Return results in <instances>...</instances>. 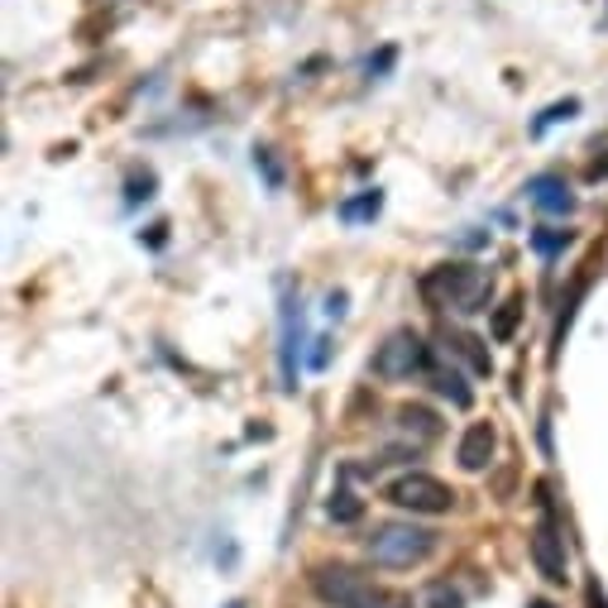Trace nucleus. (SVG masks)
I'll list each match as a JSON object with an SVG mask.
<instances>
[{
    "mask_svg": "<svg viewBox=\"0 0 608 608\" xmlns=\"http://www.w3.org/2000/svg\"><path fill=\"white\" fill-rule=\"evenodd\" d=\"M226 608H244V604H226Z\"/></svg>",
    "mask_w": 608,
    "mask_h": 608,
    "instance_id": "obj_23",
    "label": "nucleus"
},
{
    "mask_svg": "<svg viewBox=\"0 0 608 608\" xmlns=\"http://www.w3.org/2000/svg\"><path fill=\"white\" fill-rule=\"evenodd\" d=\"M297 340H302V326H297V302L287 297L283 302V388L293 394L297 388Z\"/></svg>",
    "mask_w": 608,
    "mask_h": 608,
    "instance_id": "obj_8",
    "label": "nucleus"
},
{
    "mask_svg": "<svg viewBox=\"0 0 608 608\" xmlns=\"http://www.w3.org/2000/svg\"><path fill=\"white\" fill-rule=\"evenodd\" d=\"M394 608H412V604H394Z\"/></svg>",
    "mask_w": 608,
    "mask_h": 608,
    "instance_id": "obj_22",
    "label": "nucleus"
},
{
    "mask_svg": "<svg viewBox=\"0 0 608 608\" xmlns=\"http://www.w3.org/2000/svg\"><path fill=\"white\" fill-rule=\"evenodd\" d=\"M326 513L336 517V523H359V513H365V509H359V499H355V494H336Z\"/></svg>",
    "mask_w": 608,
    "mask_h": 608,
    "instance_id": "obj_12",
    "label": "nucleus"
},
{
    "mask_svg": "<svg viewBox=\"0 0 608 608\" xmlns=\"http://www.w3.org/2000/svg\"><path fill=\"white\" fill-rule=\"evenodd\" d=\"M513 326H517V302H503L499 316H494V340H509Z\"/></svg>",
    "mask_w": 608,
    "mask_h": 608,
    "instance_id": "obj_15",
    "label": "nucleus"
},
{
    "mask_svg": "<svg viewBox=\"0 0 608 608\" xmlns=\"http://www.w3.org/2000/svg\"><path fill=\"white\" fill-rule=\"evenodd\" d=\"M431 546H437V537H431L427 527L384 523L369 537V560H374V566H384V570H412V566H422V560L431 556Z\"/></svg>",
    "mask_w": 608,
    "mask_h": 608,
    "instance_id": "obj_1",
    "label": "nucleus"
},
{
    "mask_svg": "<svg viewBox=\"0 0 608 608\" xmlns=\"http://www.w3.org/2000/svg\"><path fill=\"white\" fill-rule=\"evenodd\" d=\"M437 394L451 398L455 408H470V388L460 384V374H437Z\"/></svg>",
    "mask_w": 608,
    "mask_h": 608,
    "instance_id": "obj_11",
    "label": "nucleus"
},
{
    "mask_svg": "<svg viewBox=\"0 0 608 608\" xmlns=\"http://www.w3.org/2000/svg\"><path fill=\"white\" fill-rule=\"evenodd\" d=\"M460 604H465V599H460V589L445 585V580L427 589V608H460Z\"/></svg>",
    "mask_w": 608,
    "mask_h": 608,
    "instance_id": "obj_14",
    "label": "nucleus"
},
{
    "mask_svg": "<svg viewBox=\"0 0 608 608\" xmlns=\"http://www.w3.org/2000/svg\"><path fill=\"white\" fill-rule=\"evenodd\" d=\"M398 427H402V437H412V445H427V441H437V412H427V408H402L398 412Z\"/></svg>",
    "mask_w": 608,
    "mask_h": 608,
    "instance_id": "obj_10",
    "label": "nucleus"
},
{
    "mask_svg": "<svg viewBox=\"0 0 608 608\" xmlns=\"http://www.w3.org/2000/svg\"><path fill=\"white\" fill-rule=\"evenodd\" d=\"M532 560H537V570H542L552 585L566 580V546H560L552 517H542L537 532H532Z\"/></svg>",
    "mask_w": 608,
    "mask_h": 608,
    "instance_id": "obj_6",
    "label": "nucleus"
},
{
    "mask_svg": "<svg viewBox=\"0 0 608 608\" xmlns=\"http://www.w3.org/2000/svg\"><path fill=\"white\" fill-rule=\"evenodd\" d=\"M489 460H494V427H489V422H474L465 437H460V465L480 474Z\"/></svg>",
    "mask_w": 608,
    "mask_h": 608,
    "instance_id": "obj_7",
    "label": "nucleus"
},
{
    "mask_svg": "<svg viewBox=\"0 0 608 608\" xmlns=\"http://www.w3.org/2000/svg\"><path fill=\"white\" fill-rule=\"evenodd\" d=\"M527 197H532V207H542V211H552V216H566L575 207L570 187L560 182V178H532L527 182Z\"/></svg>",
    "mask_w": 608,
    "mask_h": 608,
    "instance_id": "obj_9",
    "label": "nucleus"
},
{
    "mask_svg": "<svg viewBox=\"0 0 608 608\" xmlns=\"http://www.w3.org/2000/svg\"><path fill=\"white\" fill-rule=\"evenodd\" d=\"M312 589L331 608H355L359 599L369 595V580H365V575H355L350 566H316L312 570Z\"/></svg>",
    "mask_w": 608,
    "mask_h": 608,
    "instance_id": "obj_5",
    "label": "nucleus"
},
{
    "mask_svg": "<svg viewBox=\"0 0 608 608\" xmlns=\"http://www.w3.org/2000/svg\"><path fill=\"white\" fill-rule=\"evenodd\" d=\"M422 293H427L431 302H437V307L480 312V302H484V293H489V283H484V273H480V269H470V264H441V269H431V273H427Z\"/></svg>",
    "mask_w": 608,
    "mask_h": 608,
    "instance_id": "obj_2",
    "label": "nucleus"
},
{
    "mask_svg": "<svg viewBox=\"0 0 608 608\" xmlns=\"http://www.w3.org/2000/svg\"><path fill=\"white\" fill-rule=\"evenodd\" d=\"M560 244H566V235H537V250H542V254H552V250H560Z\"/></svg>",
    "mask_w": 608,
    "mask_h": 608,
    "instance_id": "obj_19",
    "label": "nucleus"
},
{
    "mask_svg": "<svg viewBox=\"0 0 608 608\" xmlns=\"http://www.w3.org/2000/svg\"><path fill=\"white\" fill-rule=\"evenodd\" d=\"M427 365H431V355L417 331H394L379 345V355H374V374L379 379H412V374H427Z\"/></svg>",
    "mask_w": 608,
    "mask_h": 608,
    "instance_id": "obj_4",
    "label": "nucleus"
},
{
    "mask_svg": "<svg viewBox=\"0 0 608 608\" xmlns=\"http://www.w3.org/2000/svg\"><path fill=\"white\" fill-rule=\"evenodd\" d=\"M575 111H580V101H560V106H552V111H546V115H542V120H537V135H542V129H546V125H560V120H570V115H575Z\"/></svg>",
    "mask_w": 608,
    "mask_h": 608,
    "instance_id": "obj_16",
    "label": "nucleus"
},
{
    "mask_svg": "<svg viewBox=\"0 0 608 608\" xmlns=\"http://www.w3.org/2000/svg\"><path fill=\"white\" fill-rule=\"evenodd\" d=\"M527 608H552V604H546V599H532V604H527Z\"/></svg>",
    "mask_w": 608,
    "mask_h": 608,
    "instance_id": "obj_21",
    "label": "nucleus"
},
{
    "mask_svg": "<svg viewBox=\"0 0 608 608\" xmlns=\"http://www.w3.org/2000/svg\"><path fill=\"white\" fill-rule=\"evenodd\" d=\"M374 211H379V192H369L365 201H345V207H340L345 221H355V216H374Z\"/></svg>",
    "mask_w": 608,
    "mask_h": 608,
    "instance_id": "obj_17",
    "label": "nucleus"
},
{
    "mask_svg": "<svg viewBox=\"0 0 608 608\" xmlns=\"http://www.w3.org/2000/svg\"><path fill=\"white\" fill-rule=\"evenodd\" d=\"M254 164H259V168H264V178H269V187H283V172H279V164H273V158H269V149H259V154H254Z\"/></svg>",
    "mask_w": 608,
    "mask_h": 608,
    "instance_id": "obj_18",
    "label": "nucleus"
},
{
    "mask_svg": "<svg viewBox=\"0 0 608 608\" xmlns=\"http://www.w3.org/2000/svg\"><path fill=\"white\" fill-rule=\"evenodd\" d=\"M384 499L394 503V509L427 513V517H437V513H451V503H455V494H451V489H445L441 480H431V474H422V470H412V474H398V480L384 489Z\"/></svg>",
    "mask_w": 608,
    "mask_h": 608,
    "instance_id": "obj_3",
    "label": "nucleus"
},
{
    "mask_svg": "<svg viewBox=\"0 0 608 608\" xmlns=\"http://www.w3.org/2000/svg\"><path fill=\"white\" fill-rule=\"evenodd\" d=\"M455 355H465L474 365V374H489V355L480 350V340H474V336H455Z\"/></svg>",
    "mask_w": 608,
    "mask_h": 608,
    "instance_id": "obj_13",
    "label": "nucleus"
},
{
    "mask_svg": "<svg viewBox=\"0 0 608 608\" xmlns=\"http://www.w3.org/2000/svg\"><path fill=\"white\" fill-rule=\"evenodd\" d=\"M589 604H595V608H608V599L599 595V585H589Z\"/></svg>",
    "mask_w": 608,
    "mask_h": 608,
    "instance_id": "obj_20",
    "label": "nucleus"
}]
</instances>
